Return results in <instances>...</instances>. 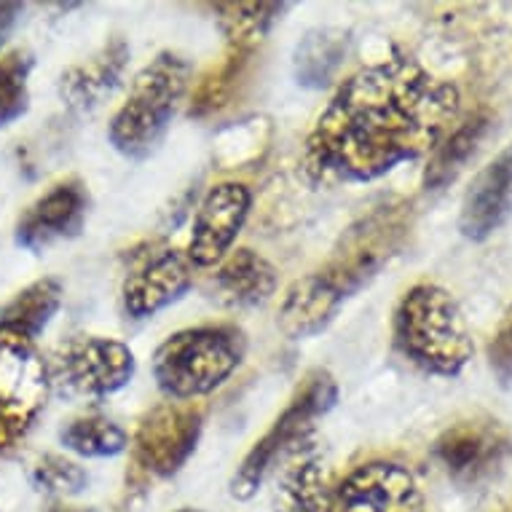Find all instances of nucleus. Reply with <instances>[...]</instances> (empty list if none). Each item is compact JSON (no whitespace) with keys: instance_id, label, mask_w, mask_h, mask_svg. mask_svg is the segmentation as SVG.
I'll return each mask as SVG.
<instances>
[{"instance_id":"obj_8","label":"nucleus","mask_w":512,"mask_h":512,"mask_svg":"<svg viewBox=\"0 0 512 512\" xmlns=\"http://www.w3.org/2000/svg\"><path fill=\"white\" fill-rule=\"evenodd\" d=\"M135 354L116 338L81 336L54 349L49 362L51 384L68 389L70 395L105 400L116 395L135 378Z\"/></svg>"},{"instance_id":"obj_22","label":"nucleus","mask_w":512,"mask_h":512,"mask_svg":"<svg viewBox=\"0 0 512 512\" xmlns=\"http://www.w3.org/2000/svg\"><path fill=\"white\" fill-rule=\"evenodd\" d=\"M352 51V35L341 27H317L303 35L293 54L295 81L306 89H325L336 81Z\"/></svg>"},{"instance_id":"obj_10","label":"nucleus","mask_w":512,"mask_h":512,"mask_svg":"<svg viewBox=\"0 0 512 512\" xmlns=\"http://www.w3.org/2000/svg\"><path fill=\"white\" fill-rule=\"evenodd\" d=\"M204 429L199 408L185 403H161L145 413L132 437L137 467L153 478H172L194 456Z\"/></svg>"},{"instance_id":"obj_4","label":"nucleus","mask_w":512,"mask_h":512,"mask_svg":"<svg viewBox=\"0 0 512 512\" xmlns=\"http://www.w3.org/2000/svg\"><path fill=\"white\" fill-rule=\"evenodd\" d=\"M191 84V65L177 51H161L135 76L126 102L110 118L108 140L126 159H145L164 140Z\"/></svg>"},{"instance_id":"obj_25","label":"nucleus","mask_w":512,"mask_h":512,"mask_svg":"<svg viewBox=\"0 0 512 512\" xmlns=\"http://www.w3.org/2000/svg\"><path fill=\"white\" fill-rule=\"evenodd\" d=\"M33 65V54L25 49H14L0 57V129L19 121L30 110Z\"/></svg>"},{"instance_id":"obj_17","label":"nucleus","mask_w":512,"mask_h":512,"mask_svg":"<svg viewBox=\"0 0 512 512\" xmlns=\"http://www.w3.org/2000/svg\"><path fill=\"white\" fill-rule=\"evenodd\" d=\"M129 62V46L121 38L105 43L94 57L73 65L59 78V97L73 110L97 108L105 97L116 92Z\"/></svg>"},{"instance_id":"obj_13","label":"nucleus","mask_w":512,"mask_h":512,"mask_svg":"<svg viewBox=\"0 0 512 512\" xmlns=\"http://www.w3.org/2000/svg\"><path fill=\"white\" fill-rule=\"evenodd\" d=\"M89 215V191L76 177L51 185L17 220L14 242L27 252H43L54 244L73 239Z\"/></svg>"},{"instance_id":"obj_3","label":"nucleus","mask_w":512,"mask_h":512,"mask_svg":"<svg viewBox=\"0 0 512 512\" xmlns=\"http://www.w3.org/2000/svg\"><path fill=\"white\" fill-rule=\"evenodd\" d=\"M247 354V336L236 325L177 330L153 354V378L175 403L220 389Z\"/></svg>"},{"instance_id":"obj_31","label":"nucleus","mask_w":512,"mask_h":512,"mask_svg":"<svg viewBox=\"0 0 512 512\" xmlns=\"http://www.w3.org/2000/svg\"><path fill=\"white\" fill-rule=\"evenodd\" d=\"M177 512H199V510H194V507H183V510H177Z\"/></svg>"},{"instance_id":"obj_16","label":"nucleus","mask_w":512,"mask_h":512,"mask_svg":"<svg viewBox=\"0 0 512 512\" xmlns=\"http://www.w3.org/2000/svg\"><path fill=\"white\" fill-rule=\"evenodd\" d=\"M341 303H344V295L338 293L319 271L295 279L279 303V330L295 341L319 336L333 322Z\"/></svg>"},{"instance_id":"obj_27","label":"nucleus","mask_w":512,"mask_h":512,"mask_svg":"<svg viewBox=\"0 0 512 512\" xmlns=\"http://www.w3.org/2000/svg\"><path fill=\"white\" fill-rule=\"evenodd\" d=\"M30 483L38 491L57 496H76L89 486V475L78 462L59 454H43L30 470Z\"/></svg>"},{"instance_id":"obj_7","label":"nucleus","mask_w":512,"mask_h":512,"mask_svg":"<svg viewBox=\"0 0 512 512\" xmlns=\"http://www.w3.org/2000/svg\"><path fill=\"white\" fill-rule=\"evenodd\" d=\"M432 456L456 486H486L510 462L512 432L494 416L459 419L437 435Z\"/></svg>"},{"instance_id":"obj_6","label":"nucleus","mask_w":512,"mask_h":512,"mask_svg":"<svg viewBox=\"0 0 512 512\" xmlns=\"http://www.w3.org/2000/svg\"><path fill=\"white\" fill-rule=\"evenodd\" d=\"M413 231V212L408 202H384L362 215L338 239L330 261L319 274L336 287L338 293L354 295L365 287L395 255L403 252Z\"/></svg>"},{"instance_id":"obj_19","label":"nucleus","mask_w":512,"mask_h":512,"mask_svg":"<svg viewBox=\"0 0 512 512\" xmlns=\"http://www.w3.org/2000/svg\"><path fill=\"white\" fill-rule=\"evenodd\" d=\"M215 295L231 309H255L279 287L277 266L255 250H236L215 271Z\"/></svg>"},{"instance_id":"obj_20","label":"nucleus","mask_w":512,"mask_h":512,"mask_svg":"<svg viewBox=\"0 0 512 512\" xmlns=\"http://www.w3.org/2000/svg\"><path fill=\"white\" fill-rule=\"evenodd\" d=\"M494 118L488 110H478L456 124L448 135L440 140L435 151L429 153L427 167H424V188L427 191H443L462 175L478 151L486 143Z\"/></svg>"},{"instance_id":"obj_2","label":"nucleus","mask_w":512,"mask_h":512,"mask_svg":"<svg viewBox=\"0 0 512 512\" xmlns=\"http://www.w3.org/2000/svg\"><path fill=\"white\" fill-rule=\"evenodd\" d=\"M392 336L405 360L429 376H459L475 354L462 306L435 282L405 290L392 319Z\"/></svg>"},{"instance_id":"obj_9","label":"nucleus","mask_w":512,"mask_h":512,"mask_svg":"<svg viewBox=\"0 0 512 512\" xmlns=\"http://www.w3.org/2000/svg\"><path fill=\"white\" fill-rule=\"evenodd\" d=\"M49 392V362L35 344L0 338V454L30 432Z\"/></svg>"},{"instance_id":"obj_30","label":"nucleus","mask_w":512,"mask_h":512,"mask_svg":"<svg viewBox=\"0 0 512 512\" xmlns=\"http://www.w3.org/2000/svg\"><path fill=\"white\" fill-rule=\"evenodd\" d=\"M43 512H97L92 507H76V504H65V502H51L43 507Z\"/></svg>"},{"instance_id":"obj_29","label":"nucleus","mask_w":512,"mask_h":512,"mask_svg":"<svg viewBox=\"0 0 512 512\" xmlns=\"http://www.w3.org/2000/svg\"><path fill=\"white\" fill-rule=\"evenodd\" d=\"M22 14H25V6H22V3H0V49L6 46L11 33L17 30Z\"/></svg>"},{"instance_id":"obj_1","label":"nucleus","mask_w":512,"mask_h":512,"mask_svg":"<svg viewBox=\"0 0 512 512\" xmlns=\"http://www.w3.org/2000/svg\"><path fill=\"white\" fill-rule=\"evenodd\" d=\"M462 108L454 81L432 76L411 57L357 70L330 97L306 137L303 172L311 183H370L440 145Z\"/></svg>"},{"instance_id":"obj_15","label":"nucleus","mask_w":512,"mask_h":512,"mask_svg":"<svg viewBox=\"0 0 512 512\" xmlns=\"http://www.w3.org/2000/svg\"><path fill=\"white\" fill-rule=\"evenodd\" d=\"M194 263L180 250H164L156 258L129 274L121 290L126 317L151 319L175 301H180L194 285Z\"/></svg>"},{"instance_id":"obj_23","label":"nucleus","mask_w":512,"mask_h":512,"mask_svg":"<svg viewBox=\"0 0 512 512\" xmlns=\"http://www.w3.org/2000/svg\"><path fill=\"white\" fill-rule=\"evenodd\" d=\"M290 9L287 3H215L212 11L231 49L252 51L266 41L271 27Z\"/></svg>"},{"instance_id":"obj_12","label":"nucleus","mask_w":512,"mask_h":512,"mask_svg":"<svg viewBox=\"0 0 512 512\" xmlns=\"http://www.w3.org/2000/svg\"><path fill=\"white\" fill-rule=\"evenodd\" d=\"M252 194L242 183H218L207 191L196 212L194 231L188 242V261L196 269H210L226 261L236 236L250 218Z\"/></svg>"},{"instance_id":"obj_11","label":"nucleus","mask_w":512,"mask_h":512,"mask_svg":"<svg viewBox=\"0 0 512 512\" xmlns=\"http://www.w3.org/2000/svg\"><path fill=\"white\" fill-rule=\"evenodd\" d=\"M336 512H424V491L411 467L373 459L338 483Z\"/></svg>"},{"instance_id":"obj_21","label":"nucleus","mask_w":512,"mask_h":512,"mask_svg":"<svg viewBox=\"0 0 512 512\" xmlns=\"http://www.w3.org/2000/svg\"><path fill=\"white\" fill-rule=\"evenodd\" d=\"M62 282L54 277H43L22 287L3 309H0V338H14L35 344L41 333L62 306Z\"/></svg>"},{"instance_id":"obj_5","label":"nucleus","mask_w":512,"mask_h":512,"mask_svg":"<svg viewBox=\"0 0 512 512\" xmlns=\"http://www.w3.org/2000/svg\"><path fill=\"white\" fill-rule=\"evenodd\" d=\"M338 403V384L328 370H311L303 378L301 387L295 389L290 403L279 413L274 424L263 432L261 440H255L242 464L236 467L231 478V496L239 502H250L258 494L263 480L277 464V459L298 451L309 437L314 421L330 413Z\"/></svg>"},{"instance_id":"obj_14","label":"nucleus","mask_w":512,"mask_h":512,"mask_svg":"<svg viewBox=\"0 0 512 512\" xmlns=\"http://www.w3.org/2000/svg\"><path fill=\"white\" fill-rule=\"evenodd\" d=\"M512 218V143L472 177L459 210V231L470 242H486Z\"/></svg>"},{"instance_id":"obj_28","label":"nucleus","mask_w":512,"mask_h":512,"mask_svg":"<svg viewBox=\"0 0 512 512\" xmlns=\"http://www.w3.org/2000/svg\"><path fill=\"white\" fill-rule=\"evenodd\" d=\"M488 365L502 384H512V306L488 344Z\"/></svg>"},{"instance_id":"obj_24","label":"nucleus","mask_w":512,"mask_h":512,"mask_svg":"<svg viewBox=\"0 0 512 512\" xmlns=\"http://www.w3.org/2000/svg\"><path fill=\"white\" fill-rule=\"evenodd\" d=\"M59 443L84 459H108V456H118L121 451H126L129 437L116 421L105 419V416H78V419L62 424Z\"/></svg>"},{"instance_id":"obj_26","label":"nucleus","mask_w":512,"mask_h":512,"mask_svg":"<svg viewBox=\"0 0 512 512\" xmlns=\"http://www.w3.org/2000/svg\"><path fill=\"white\" fill-rule=\"evenodd\" d=\"M250 59L252 51H228L223 65L212 70L210 76H204L202 84L196 86L194 97H191V116H207V113H215L223 105H228L231 97H234L236 86L242 84Z\"/></svg>"},{"instance_id":"obj_18","label":"nucleus","mask_w":512,"mask_h":512,"mask_svg":"<svg viewBox=\"0 0 512 512\" xmlns=\"http://www.w3.org/2000/svg\"><path fill=\"white\" fill-rule=\"evenodd\" d=\"M271 512H336V488L311 448H298L279 472Z\"/></svg>"}]
</instances>
